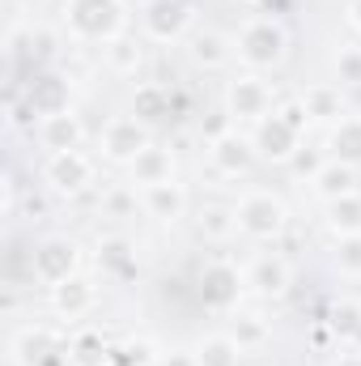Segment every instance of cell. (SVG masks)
<instances>
[{
  "label": "cell",
  "instance_id": "obj_1",
  "mask_svg": "<svg viewBox=\"0 0 361 366\" xmlns=\"http://www.w3.org/2000/svg\"><path fill=\"white\" fill-rule=\"evenodd\" d=\"M128 26L123 0H64V30L81 43H111Z\"/></svg>",
  "mask_w": 361,
  "mask_h": 366
},
{
  "label": "cell",
  "instance_id": "obj_2",
  "mask_svg": "<svg viewBox=\"0 0 361 366\" xmlns=\"http://www.w3.org/2000/svg\"><path fill=\"white\" fill-rule=\"evenodd\" d=\"M234 51L251 73H264L289 56V34L276 17H247L234 34Z\"/></svg>",
  "mask_w": 361,
  "mask_h": 366
},
{
  "label": "cell",
  "instance_id": "obj_3",
  "mask_svg": "<svg viewBox=\"0 0 361 366\" xmlns=\"http://www.w3.org/2000/svg\"><path fill=\"white\" fill-rule=\"evenodd\" d=\"M234 217H238V234H247V239H255V243H272V239H280L285 226H289V209H285V200H280L276 192H268V187H251V192H243L238 204H234Z\"/></svg>",
  "mask_w": 361,
  "mask_h": 366
},
{
  "label": "cell",
  "instance_id": "obj_4",
  "mask_svg": "<svg viewBox=\"0 0 361 366\" xmlns=\"http://www.w3.org/2000/svg\"><path fill=\"white\" fill-rule=\"evenodd\" d=\"M276 102V94H272V86L260 77V73H238L230 86H225V115L234 119V124H264L268 119L272 107Z\"/></svg>",
  "mask_w": 361,
  "mask_h": 366
},
{
  "label": "cell",
  "instance_id": "obj_5",
  "mask_svg": "<svg viewBox=\"0 0 361 366\" xmlns=\"http://www.w3.org/2000/svg\"><path fill=\"white\" fill-rule=\"evenodd\" d=\"M243 290H247V269H238L230 260H208L200 269V302L208 311H221V315L238 311Z\"/></svg>",
  "mask_w": 361,
  "mask_h": 366
},
{
  "label": "cell",
  "instance_id": "obj_6",
  "mask_svg": "<svg viewBox=\"0 0 361 366\" xmlns=\"http://www.w3.org/2000/svg\"><path fill=\"white\" fill-rule=\"evenodd\" d=\"M145 145H153V137H149V124H141L136 115H111L106 124H102V132H98V154L106 158V162H115V167H128Z\"/></svg>",
  "mask_w": 361,
  "mask_h": 366
},
{
  "label": "cell",
  "instance_id": "obj_7",
  "mask_svg": "<svg viewBox=\"0 0 361 366\" xmlns=\"http://www.w3.org/2000/svg\"><path fill=\"white\" fill-rule=\"evenodd\" d=\"M30 273H34V281H43V285L51 290V285L68 281L73 273H81V247H77L73 239H64V234H51V239H43V243L34 247Z\"/></svg>",
  "mask_w": 361,
  "mask_h": 366
},
{
  "label": "cell",
  "instance_id": "obj_8",
  "mask_svg": "<svg viewBox=\"0 0 361 366\" xmlns=\"http://www.w3.org/2000/svg\"><path fill=\"white\" fill-rule=\"evenodd\" d=\"M191 17H195V9L187 0H149L141 9V34L149 43H179L191 30Z\"/></svg>",
  "mask_w": 361,
  "mask_h": 366
},
{
  "label": "cell",
  "instance_id": "obj_9",
  "mask_svg": "<svg viewBox=\"0 0 361 366\" xmlns=\"http://www.w3.org/2000/svg\"><path fill=\"white\" fill-rule=\"evenodd\" d=\"M93 158L86 149H64V154H47L43 162V179L56 196H81L93 183Z\"/></svg>",
  "mask_w": 361,
  "mask_h": 366
},
{
  "label": "cell",
  "instance_id": "obj_10",
  "mask_svg": "<svg viewBox=\"0 0 361 366\" xmlns=\"http://www.w3.org/2000/svg\"><path fill=\"white\" fill-rule=\"evenodd\" d=\"M251 145H255V158L276 162V167H289V162H293V154L302 149V132H298L293 124H285V119L272 111L264 124H255V128H251Z\"/></svg>",
  "mask_w": 361,
  "mask_h": 366
},
{
  "label": "cell",
  "instance_id": "obj_11",
  "mask_svg": "<svg viewBox=\"0 0 361 366\" xmlns=\"http://www.w3.org/2000/svg\"><path fill=\"white\" fill-rule=\"evenodd\" d=\"M93 307H98V281L86 273H73L68 281L51 285V311L64 320V324H77L86 320Z\"/></svg>",
  "mask_w": 361,
  "mask_h": 366
},
{
  "label": "cell",
  "instance_id": "obj_12",
  "mask_svg": "<svg viewBox=\"0 0 361 366\" xmlns=\"http://www.w3.org/2000/svg\"><path fill=\"white\" fill-rule=\"evenodd\" d=\"M293 285V264L280 252H260L247 264V290H255L260 298H280Z\"/></svg>",
  "mask_w": 361,
  "mask_h": 366
},
{
  "label": "cell",
  "instance_id": "obj_13",
  "mask_svg": "<svg viewBox=\"0 0 361 366\" xmlns=\"http://www.w3.org/2000/svg\"><path fill=\"white\" fill-rule=\"evenodd\" d=\"M208 158H213V167H217L225 179H238V175H247V171H251V162H255L251 132H238V128H230L225 137L208 141Z\"/></svg>",
  "mask_w": 361,
  "mask_h": 366
},
{
  "label": "cell",
  "instance_id": "obj_14",
  "mask_svg": "<svg viewBox=\"0 0 361 366\" xmlns=\"http://www.w3.org/2000/svg\"><path fill=\"white\" fill-rule=\"evenodd\" d=\"M34 137H39V145L47 154H64V149H81L86 145V124H81L77 111H60V115H43Z\"/></svg>",
  "mask_w": 361,
  "mask_h": 366
},
{
  "label": "cell",
  "instance_id": "obj_15",
  "mask_svg": "<svg viewBox=\"0 0 361 366\" xmlns=\"http://www.w3.org/2000/svg\"><path fill=\"white\" fill-rule=\"evenodd\" d=\"M136 192H141V209H145V217H153V222L175 226L183 213H187V187H183L179 179L153 183V187H136Z\"/></svg>",
  "mask_w": 361,
  "mask_h": 366
},
{
  "label": "cell",
  "instance_id": "obj_16",
  "mask_svg": "<svg viewBox=\"0 0 361 366\" xmlns=\"http://www.w3.org/2000/svg\"><path fill=\"white\" fill-rule=\"evenodd\" d=\"M73 337H64V332H56V328H47V324H34V328H21L17 337H13V358L17 366H39L47 354H56V350H64Z\"/></svg>",
  "mask_w": 361,
  "mask_h": 366
},
{
  "label": "cell",
  "instance_id": "obj_17",
  "mask_svg": "<svg viewBox=\"0 0 361 366\" xmlns=\"http://www.w3.org/2000/svg\"><path fill=\"white\" fill-rule=\"evenodd\" d=\"M175 171H179V162H175V154H171V149H162V145H145V149L128 162V179H132V187L171 183V179H175Z\"/></svg>",
  "mask_w": 361,
  "mask_h": 366
},
{
  "label": "cell",
  "instance_id": "obj_18",
  "mask_svg": "<svg viewBox=\"0 0 361 366\" xmlns=\"http://www.w3.org/2000/svg\"><path fill=\"white\" fill-rule=\"evenodd\" d=\"M298 98H302V107H306V115H310L315 124H340V119L349 115L340 81H315V86H306Z\"/></svg>",
  "mask_w": 361,
  "mask_h": 366
},
{
  "label": "cell",
  "instance_id": "obj_19",
  "mask_svg": "<svg viewBox=\"0 0 361 366\" xmlns=\"http://www.w3.org/2000/svg\"><path fill=\"white\" fill-rule=\"evenodd\" d=\"M26 102L34 107V115H60V111H73L68 107V81L60 73H39L30 86H26Z\"/></svg>",
  "mask_w": 361,
  "mask_h": 366
},
{
  "label": "cell",
  "instance_id": "obj_20",
  "mask_svg": "<svg viewBox=\"0 0 361 366\" xmlns=\"http://www.w3.org/2000/svg\"><path fill=\"white\" fill-rule=\"evenodd\" d=\"M234 56H238V51H234V34H221V30H213V26H204V30L191 34V60H195L200 69H225Z\"/></svg>",
  "mask_w": 361,
  "mask_h": 366
},
{
  "label": "cell",
  "instance_id": "obj_21",
  "mask_svg": "<svg viewBox=\"0 0 361 366\" xmlns=\"http://www.w3.org/2000/svg\"><path fill=\"white\" fill-rule=\"evenodd\" d=\"M310 192H315L323 204H327V200H340V196H353V192H357V167L327 158V162H323V171L310 179Z\"/></svg>",
  "mask_w": 361,
  "mask_h": 366
},
{
  "label": "cell",
  "instance_id": "obj_22",
  "mask_svg": "<svg viewBox=\"0 0 361 366\" xmlns=\"http://www.w3.org/2000/svg\"><path fill=\"white\" fill-rule=\"evenodd\" d=\"M128 115H136L141 124H162L166 115H171V90L166 86H158V81H141L136 90H132V102H128Z\"/></svg>",
  "mask_w": 361,
  "mask_h": 366
},
{
  "label": "cell",
  "instance_id": "obj_23",
  "mask_svg": "<svg viewBox=\"0 0 361 366\" xmlns=\"http://www.w3.org/2000/svg\"><path fill=\"white\" fill-rule=\"evenodd\" d=\"M327 158L361 167V115H345L340 124H332V132H327Z\"/></svg>",
  "mask_w": 361,
  "mask_h": 366
},
{
  "label": "cell",
  "instance_id": "obj_24",
  "mask_svg": "<svg viewBox=\"0 0 361 366\" xmlns=\"http://www.w3.org/2000/svg\"><path fill=\"white\" fill-rule=\"evenodd\" d=\"M102 56H106L111 73H119V77H136V73H141V64H145V43H141V39L119 34V39L102 43Z\"/></svg>",
  "mask_w": 361,
  "mask_h": 366
},
{
  "label": "cell",
  "instance_id": "obj_25",
  "mask_svg": "<svg viewBox=\"0 0 361 366\" xmlns=\"http://www.w3.org/2000/svg\"><path fill=\"white\" fill-rule=\"evenodd\" d=\"M195 362L200 366H238L243 362V345L230 332H213L195 345Z\"/></svg>",
  "mask_w": 361,
  "mask_h": 366
},
{
  "label": "cell",
  "instance_id": "obj_26",
  "mask_svg": "<svg viewBox=\"0 0 361 366\" xmlns=\"http://www.w3.org/2000/svg\"><path fill=\"white\" fill-rule=\"evenodd\" d=\"M132 264H136V252H132V243L123 234H106L98 243V269L106 277H123Z\"/></svg>",
  "mask_w": 361,
  "mask_h": 366
},
{
  "label": "cell",
  "instance_id": "obj_27",
  "mask_svg": "<svg viewBox=\"0 0 361 366\" xmlns=\"http://www.w3.org/2000/svg\"><path fill=\"white\" fill-rule=\"evenodd\" d=\"M327 230H332L336 239L361 234V192L340 196V200H327Z\"/></svg>",
  "mask_w": 361,
  "mask_h": 366
},
{
  "label": "cell",
  "instance_id": "obj_28",
  "mask_svg": "<svg viewBox=\"0 0 361 366\" xmlns=\"http://www.w3.org/2000/svg\"><path fill=\"white\" fill-rule=\"evenodd\" d=\"M200 234L208 239V243H225V239H234L238 234V217H234V209H225V204H208V209H200Z\"/></svg>",
  "mask_w": 361,
  "mask_h": 366
},
{
  "label": "cell",
  "instance_id": "obj_29",
  "mask_svg": "<svg viewBox=\"0 0 361 366\" xmlns=\"http://www.w3.org/2000/svg\"><path fill=\"white\" fill-rule=\"evenodd\" d=\"M111 354L115 350H106L102 332H93V328L73 332V366H111Z\"/></svg>",
  "mask_w": 361,
  "mask_h": 366
},
{
  "label": "cell",
  "instance_id": "obj_30",
  "mask_svg": "<svg viewBox=\"0 0 361 366\" xmlns=\"http://www.w3.org/2000/svg\"><path fill=\"white\" fill-rule=\"evenodd\" d=\"M332 332L340 337V341H353V337H361V298H353V294H340L336 298V307H332Z\"/></svg>",
  "mask_w": 361,
  "mask_h": 366
},
{
  "label": "cell",
  "instance_id": "obj_31",
  "mask_svg": "<svg viewBox=\"0 0 361 366\" xmlns=\"http://www.w3.org/2000/svg\"><path fill=\"white\" fill-rule=\"evenodd\" d=\"M234 315V311H230ZM230 337L243 345V354H251V350H260L264 341H268V324L260 320V315H234L230 320Z\"/></svg>",
  "mask_w": 361,
  "mask_h": 366
},
{
  "label": "cell",
  "instance_id": "obj_32",
  "mask_svg": "<svg viewBox=\"0 0 361 366\" xmlns=\"http://www.w3.org/2000/svg\"><path fill=\"white\" fill-rule=\"evenodd\" d=\"M336 269L345 277H361V234H345L336 239V252H332Z\"/></svg>",
  "mask_w": 361,
  "mask_h": 366
},
{
  "label": "cell",
  "instance_id": "obj_33",
  "mask_svg": "<svg viewBox=\"0 0 361 366\" xmlns=\"http://www.w3.org/2000/svg\"><path fill=\"white\" fill-rule=\"evenodd\" d=\"M336 81L340 86H361V47H340L336 51Z\"/></svg>",
  "mask_w": 361,
  "mask_h": 366
},
{
  "label": "cell",
  "instance_id": "obj_34",
  "mask_svg": "<svg viewBox=\"0 0 361 366\" xmlns=\"http://www.w3.org/2000/svg\"><path fill=\"white\" fill-rule=\"evenodd\" d=\"M323 162H327V149H306V145H302V149L293 154V162H289V167H293L298 175H306V179H315V175L323 171Z\"/></svg>",
  "mask_w": 361,
  "mask_h": 366
},
{
  "label": "cell",
  "instance_id": "obj_35",
  "mask_svg": "<svg viewBox=\"0 0 361 366\" xmlns=\"http://www.w3.org/2000/svg\"><path fill=\"white\" fill-rule=\"evenodd\" d=\"M276 115H280L285 124H293L298 132H306V124H310V115H306L302 98H289V102H280V107H276Z\"/></svg>",
  "mask_w": 361,
  "mask_h": 366
},
{
  "label": "cell",
  "instance_id": "obj_36",
  "mask_svg": "<svg viewBox=\"0 0 361 366\" xmlns=\"http://www.w3.org/2000/svg\"><path fill=\"white\" fill-rule=\"evenodd\" d=\"M158 366H200V362H195V350H191V354H175V358H162Z\"/></svg>",
  "mask_w": 361,
  "mask_h": 366
},
{
  "label": "cell",
  "instance_id": "obj_37",
  "mask_svg": "<svg viewBox=\"0 0 361 366\" xmlns=\"http://www.w3.org/2000/svg\"><path fill=\"white\" fill-rule=\"evenodd\" d=\"M349 21H353V30L361 34V0H349Z\"/></svg>",
  "mask_w": 361,
  "mask_h": 366
},
{
  "label": "cell",
  "instance_id": "obj_38",
  "mask_svg": "<svg viewBox=\"0 0 361 366\" xmlns=\"http://www.w3.org/2000/svg\"><path fill=\"white\" fill-rule=\"evenodd\" d=\"M332 366H361V354H353V350H349V354H340Z\"/></svg>",
  "mask_w": 361,
  "mask_h": 366
}]
</instances>
